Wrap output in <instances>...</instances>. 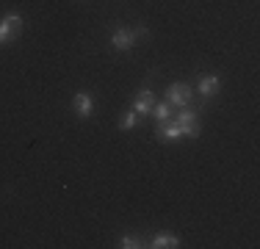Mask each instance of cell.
Returning a JSON list of instances; mask_svg holds the SVG:
<instances>
[{"label": "cell", "mask_w": 260, "mask_h": 249, "mask_svg": "<svg viewBox=\"0 0 260 249\" xmlns=\"http://www.w3.org/2000/svg\"><path fill=\"white\" fill-rule=\"evenodd\" d=\"M191 95H194V89L188 83H172L166 89V103L172 108H185V105H191Z\"/></svg>", "instance_id": "cell-1"}, {"label": "cell", "mask_w": 260, "mask_h": 249, "mask_svg": "<svg viewBox=\"0 0 260 249\" xmlns=\"http://www.w3.org/2000/svg\"><path fill=\"white\" fill-rule=\"evenodd\" d=\"M177 124H180V130H183V136H188V139H197L200 136V119H197V111L194 108H177Z\"/></svg>", "instance_id": "cell-2"}, {"label": "cell", "mask_w": 260, "mask_h": 249, "mask_svg": "<svg viewBox=\"0 0 260 249\" xmlns=\"http://www.w3.org/2000/svg\"><path fill=\"white\" fill-rule=\"evenodd\" d=\"M72 105H75V114L80 119H89V116H94V97L86 95V91H78L75 100H72Z\"/></svg>", "instance_id": "cell-3"}, {"label": "cell", "mask_w": 260, "mask_h": 249, "mask_svg": "<svg viewBox=\"0 0 260 249\" xmlns=\"http://www.w3.org/2000/svg\"><path fill=\"white\" fill-rule=\"evenodd\" d=\"M133 45H136L133 30H127V28H116V30H114V36H111V47H114V50L125 53V50H130Z\"/></svg>", "instance_id": "cell-4"}, {"label": "cell", "mask_w": 260, "mask_h": 249, "mask_svg": "<svg viewBox=\"0 0 260 249\" xmlns=\"http://www.w3.org/2000/svg\"><path fill=\"white\" fill-rule=\"evenodd\" d=\"M152 105H155V97H152V91L144 86V89L139 91V97H136V103H133V111L139 116H147V114H152Z\"/></svg>", "instance_id": "cell-5"}, {"label": "cell", "mask_w": 260, "mask_h": 249, "mask_svg": "<svg viewBox=\"0 0 260 249\" xmlns=\"http://www.w3.org/2000/svg\"><path fill=\"white\" fill-rule=\"evenodd\" d=\"M219 89H221V78H219V75H202L200 83H197V91H200L202 97H213Z\"/></svg>", "instance_id": "cell-6"}, {"label": "cell", "mask_w": 260, "mask_h": 249, "mask_svg": "<svg viewBox=\"0 0 260 249\" xmlns=\"http://www.w3.org/2000/svg\"><path fill=\"white\" fill-rule=\"evenodd\" d=\"M158 139L160 141H180L183 139V130H180V124L177 122H160V130H158Z\"/></svg>", "instance_id": "cell-7"}, {"label": "cell", "mask_w": 260, "mask_h": 249, "mask_svg": "<svg viewBox=\"0 0 260 249\" xmlns=\"http://www.w3.org/2000/svg\"><path fill=\"white\" fill-rule=\"evenodd\" d=\"M147 246H152V249H172V246H180V238H177V235H172V233H160Z\"/></svg>", "instance_id": "cell-8"}, {"label": "cell", "mask_w": 260, "mask_h": 249, "mask_svg": "<svg viewBox=\"0 0 260 249\" xmlns=\"http://www.w3.org/2000/svg\"><path fill=\"white\" fill-rule=\"evenodd\" d=\"M17 34H20V30H17L11 22L0 20V45H9V42H14V39H17Z\"/></svg>", "instance_id": "cell-9"}, {"label": "cell", "mask_w": 260, "mask_h": 249, "mask_svg": "<svg viewBox=\"0 0 260 249\" xmlns=\"http://www.w3.org/2000/svg\"><path fill=\"white\" fill-rule=\"evenodd\" d=\"M172 111H175V108H172L166 100H164V103H158V105H152V116H155L158 122H166L172 116Z\"/></svg>", "instance_id": "cell-10"}, {"label": "cell", "mask_w": 260, "mask_h": 249, "mask_svg": "<svg viewBox=\"0 0 260 249\" xmlns=\"http://www.w3.org/2000/svg\"><path fill=\"white\" fill-rule=\"evenodd\" d=\"M139 122H141V116L136 114V111H127V114L119 119V128L122 130H133V128H139Z\"/></svg>", "instance_id": "cell-11"}, {"label": "cell", "mask_w": 260, "mask_h": 249, "mask_svg": "<svg viewBox=\"0 0 260 249\" xmlns=\"http://www.w3.org/2000/svg\"><path fill=\"white\" fill-rule=\"evenodd\" d=\"M119 246H122V249H139V246H144V244H141V241L136 238V235H122Z\"/></svg>", "instance_id": "cell-12"}]
</instances>
